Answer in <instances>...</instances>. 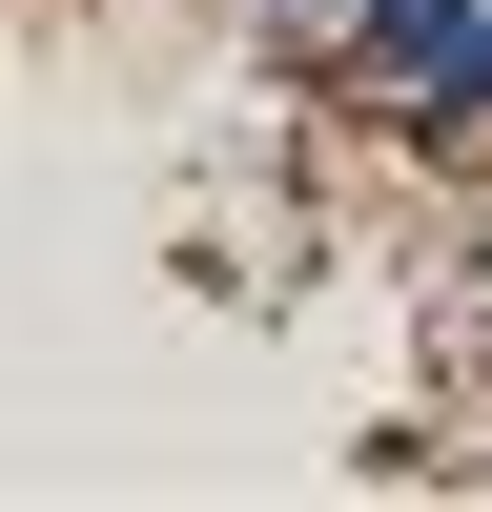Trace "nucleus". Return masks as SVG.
Returning a JSON list of instances; mask_svg holds the SVG:
<instances>
[{
  "label": "nucleus",
  "instance_id": "obj_2",
  "mask_svg": "<svg viewBox=\"0 0 492 512\" xmlns=\"http://www.w3.org/2000/svg\"><path fill=\"white\" fill-rule=\"evenodd\" d=\"M246 21H328V0H246Z\"/></svg>",
  "mask_w": 492,
  "mask_h": 512
},
{
  "label": "nucleus",
  "instance_id": "obj_1",
  "mask_svg": "<svg viewBox=\"0 0 492 512\" xmlns=\"http://www.w3.org/2000/svg\"><path fill=\"white\" fill-rule=\"evenodd\" d=\"M349 62L410 123H492V0H349Z\"/></svg>",
  "mask_w": 492,
  "mask_h": 512
}]
</instances>
